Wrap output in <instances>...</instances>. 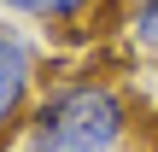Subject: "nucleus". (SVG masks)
<instances>
[{
	"label": "nucleus",
	"mask_w": 158,
	"mask_h": 152,
	"mask_svg": "<svg viewBox=\"0 0 158 152\" xmlns=\"http://www.w3.org/2000/svg\"><path fill=\"white\" fill-rule=\"evenodd\" d=\"M35 76H41V47L23 29L0 23V141L12 129H23V117L35 105Z\"/></svg>",
	"instance_id": "2"
},
{
	"label": "nucleus",
	"mask_w": 158,
	"mask_h": 152,
	"mask_svg": "<svg viewBox=\"0 0 158 152\" xmlns=\"http://www.w3.org/2000/svg\"><path fill=\"white\" fill-rule=\"evenodd\" d=\"M129 35H135V47H141L147 59H158V0H135Z\"/></svg>",
	"instance_id": "4"
},
{
	"label": "nucleus",
	"mask_w": 158,
	"mask_h": 152,
	"mask_svg": "<svg viewBox=\"0 0 158 152\" xmlns=\"http://www.w3.org/2000/svg\"><path fill=\"white\" fill-rule=\"evenodd\" d=\"M135 105L106 76H70L35 94L23 117V152H123Z\"/></svg>",
	"instance_id": "1"
},
{
	"label": "nucleus",
	"mask_w": 158,
	"mask_h": 152,
	"mask_svg": "<svg viewBox=\"0 0 158 152\" xmlns=\"http://www.w3.org/2000/svg\"><path fill=\"white\" fill-rule=\"evenodd\" d=\"M152 152H158V146H152Z\"/></svg>",
	"instance_id": "6"
},
{
	"label": "nucleus",
	"mask_w": 158,
	"mask_h": 152,
	"mask_svg": "<svg viewBox=\"0 0 158 152\" xmlns=\"http://www.w3.org/2000/svg\"><path fill=\"white\" fill-rule=\"evenodd\" d=\"M0 12H12L23 23H41V29H70L82 18H94L100 0H0Z\"/></svg>",
	"instance_id": "3"
},
{
	"label": "nucleus",
	"mask_w": 158,
	"mask_h": 152,
	"mask_svg": "<svg viewBox=\"0 0 158 152\" xmlns=\"http://www.w3.org/2000/svg\"><path fill=\"white\" fill-rule=\"evenodd\" d=\"M0 152H23V146H12V141H0Z\"/></svg>",
	"instance_id": "5"
}]
</instances>
